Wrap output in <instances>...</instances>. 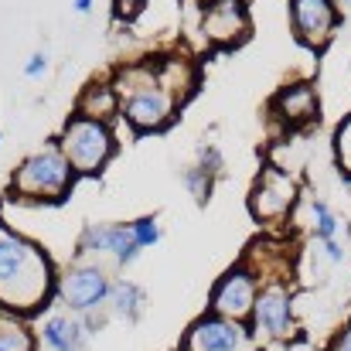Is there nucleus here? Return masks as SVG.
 Instances as JSON below:
<instances>
[{"mask_svg": "<svg viewBox=\"0 0 351 351\" xmlns=\"http://www.w3.org/2000/svg\"><path fill=\"white\" fill-rule=\"evenodd\" d=\"M48 293V263L21 235L0 226V300L17 311H34Z\"/></svg>", "mask_w": 351, "mask_h": 351, "instance_id": "1", "label": "nucleus"}, {"mask_svg": "<svg viewBox=\"0 0 351 351\" xmlns=\"http://www.w3.org/2000/svg\"><path fill=\"white\" fill-rule=\"evenodd\" d=\"M14 191L24 195V198H34V202H45V198H62L69 191V160L58 154V150H38L31 154L17 178H14Z\"/></svg>", "mask_w": 351, "mask_h": 351, "instance_id": "2", "label": "nucleus"}, {"mask_svg": "<svg viewBox=\"0 0 351 351\" xmlns=\"http://www.w3.org/2000/svg\"><path fill=\"white\" fill-rule=\"evenodd\" d=\"M62 150H65L69 167L93 174V171H99L103 160L110 157V150H113V136H110V130H106L99 119L82 117V119H72V123L65 126Z\"/></svg>", "mask_w": 351, "mask_h": 351, "instance_id": "3", "label": "nucleus"}, {"mask_svg": "<svg viewBox=\"0 0 351 351\" xmlns=\"http://www.w3.org/2000/svg\"><path fill=\"white\" fill-rule=\"evenodd\" d=\"M188 351H252L249 335L239 328V321L229 317H208L191 328Z\"/></svg>", "mask_w": 351, "mask_h": 351, "instance_id": "4", "label": "nucleus"}, {"mask_svg": "<svg viewBox=\"0 0 351 351\" xmlns=\"http://www.w3.org/2000/svg\"><path fill=\"white\" fill-rule=\"evenodd\" d=\"M171 110H174V96L164 86H140V89H130L126 96V119L140 130L164 126Z\"/></svg>", "mask_w": 351, "mask_h": 351, "instance_id": "5", "label": "nucleus"}, {"mask_svg": "<svg viewBox=\"0 0 351 351\" xmlns=\"http://www.w3.org/2000/svg\"><path fill=\"white\" fill-rule=\"evenodd\" d=\"M338 24V10L331 0H293V27L304 45L321 48Z\"/></svg>", "mask_w": 351, "mask_h": 351, "instance_id": "6", "label": "nucleus"}, {"mask_svg": "<svg viewBox=\"0 0 351 351\" xmlns=\"http://www.w3.org/2000/svg\"><path fill=\"white\" fill-rule=\"evenodd\" d=\"M106 293H110L106 276H103V269H93V266L69 269L65 280H62V300H65L69 307H75V311H89V307L99 304Z\"/></svg>", "mask_w": 351, "mask_h": 351, "instance_id": "7", "label": "nucleus"}, {"mask_svg": "<svg viewBox=\"0 0 351 351\" xmlns=\"http://www.w3.org/2000/svg\"><path fill=\"white\" fill-rule=\"evenodd\" d=\"M293 202V181L283 178L280 171H269L259 188L252 191V215L256 219H280Z\"/></svg>", "mask_w": 351, "mask_h": 351, "instance_id": "8", "label": "nucleus"}, {"mask_svg": "<svg viewBox=\"0 0 351 351\" xmlns=\"http://www.w3.org/2000/svg\"><path fill=\"white\" fill-rule=\"evenodd\" d=\"M245 31V7L242 0H212L205 10V34L215 41H235Z\"/></svg>", "mask_w": 351, "mask_h": 351, "instance_id": "9", "label": "nucleus"}, {"mask_svg": "<svg viewBox=\"0 0 351 351\" xmlns=\"http://www.w3.org/2000/svg\"><path fill=\"white\" fill-rule=\"evenodd\" d=\"M215 311L222 317H232V321H239L242 314L252 311V280H249V273L232 269L219 283V290H215Z\"/></svg>", "mask_w": 351, "mask_h": 351, "instance_id": "10", "label": "nucleus"}, {"mask_svg": "<svg viewBox=\"0 0 351 351\" xmlns=\"http://www.w3.org/2000/svg\"><path fill=\"white\" fill-rule=\"evenodd\" d=\"M252 311H256V328L263 335H269V338L287 335V328H290V297H287V290H280V287L266 290Z\"/></svg>", "mask_w": 351, "mask_h": 351, "instance_id": "11", "label": "nucleus"}, {"mask_svg": "<svg viewBox=\"0 0 351 351\" xmlns=\"http://www.w3.org/2000/svg\"><path fill=\"white\" fill-rule=\"evenodd\" d=\"M82 249H96V252H117L123 263H130L136 256V242L130 226H93L82 235Z\"/></svg>", "mask_w": 351, "mask_h": 351, "instance_id": "12", "label": "nucleus"}, {"mask_svg": "<svg viewBox=\"0 0 351 351\" xmlns=\"http://www.w3.org/2000/svg\"><path fill=\"white\" fill-rule=\"evenodd\" d=\"M276 110L283 113V119H290L297 126V123H307V119L317 117V96H314L311 86H293V89L280 93Z\"/></svg>", "mask_w": 351, "mask_h": 351, "instance_id": "13", "label": "nucleus"}, {"mask_svg": "<svg viewBox=\"0 0 351 351\" xmlns=\"http://www.w3.org/2000/svg\"><path fill=\"white\" fill-rule=\"evenodd\" d=\"M45 341L55 351H79L82 348V324L72 317H51L45 324Z\"/></svg>", "mask_w": 351, "mask_h": 351, "instance_id": "14", "label": "nucleus"}, {"mask_svg": "<svg viewBox=\"0 0 351 351\" xmlns=\"http://www.w3.org/2000/svg\"><path fill=\"white\" fill-rule=\"evenodd\" d=\"M136 304H140V290L133 283H119L113 290V307L117 314H136Z\"/></svg>", "mask_w": 351, "mask_h": 351, "instance_id": "15", "label": "nucleus"}, {"mask_svg": "<svg viewBox=\"0 0 351 351\" xmlns=\"http://www.w3.org/2000/svg\"><path fill=\"white\" fill-rule=\"evenodd\" d=\"M314 215H317V232H321V239H324V242H331L335 232H338V222H335L331 208H328L324 202H317V205H314Z\"/></svg>", "mask_w": 351, "mask_h": 351, "instance_id": "16", "label": "nucleus"}, {"mask_svg": "<svg viewBox=\"0 0 351 351\" xmlns=\"http://www.w3.org/2000/svg\"><path fill=\"white\" fill-rule=\"evenodd\" d=\"M0 351H31V341L17 328H0Z\"/></svg>", "mask_w": 351, "mask_h": 351, "instance_id": "17", "label": "nucleus"}, {"mask_svg": "<svg viewBox=\"0 0 351 351\" xmlns=\"http://www.w3.org/2000/svg\"><path fill=\"white\" fill-rule=\"evenodd\" d=\"M130 229H133V242H136V245H154L157 235H160L150 219H143V222H136V226H130Z\"/></svg>", "mask_w": 351, "mask_h": 351, "instance_id": "18", "label": "nucleus"}, {"mask_svg": "<svg viewBox=\"0 0 351 351\" xmlns=\"http://www.w3.org/2000/svg\"><path fill=\"white\" fill-rule=\"evenodd\" d=\"M338 160H341V167H348L351 174V119L338 130Z\"/></svg>", "mask_w": 351, "mask_h": 351, "instance_id": "19", "label": "nucleus"}, {"mask_svg": "<svg viewBox=\"0 0 351 351\" xmlns=\"http://www.w3.org/2000/svg\"><path fill=\"white\" fill-rule=\"evenodd\" d=\"M110 106H113V96H110L106 89H103V93H89V96H86V110H96V117H99V110L106 113Z\"/></svg>", "mask_w": 351, "mask_h": 351, "instance_id": "20", "label": "nucleus"}, {"mask_svg": "<svg viewBox=\"0 0 351 351\" xmlns=\"http://www.w3.org/2000/svg\"><path fill=\"white\" fill-rule=\"evenodd\" d=\"M140 7H143V0H117V10L123 14V17H133Z\"/></svg>", "mask_w": 351, "mask_h": 351, "instance_id": "21", "label": "nucleus"}, {"mask_svg": "<svg viewBox=\"0 0 351 351\" xmlns=\"http://www.w3.org/2000/svg\"><path fill=\"white\" fill-rule=\"evenodd\" d=\"M45 69H48V58H45V55H34V58H31V65H27V75H31V79H38Z\"/></svg>", "mask_w": 351, "mask_h": 351, "instance_id": "22", "label": "nucleus"}, {"mask_svg": "<svg viewBox=\"0 0 351 351\" xmlns=\"http://www.w3.org/2000/svg\"><path fill=\"white\" fill-rule=\"evenodd\" d=\"M335 351H351V328L345 331V335H341V338H338V345H335Z\"/></svg>", "mask_w": 351, "mask_h": 351, "instance_id": "23", "label": "nucleus"}, {"mask_svg": "<svg viewBox=\"0 0 351 351\" xmlns=\"http://www.w3.org/2000/svg\"><path fill=\"white\" fill-rule=\"evenodd\" d=\"M89 3H93V0H75V10H79V14H86V10H89Z\"/></svg>", "mask_w": 351, "mask_h": 351, "instance_id": "24", "label": "nucleus"}]
</instances>
